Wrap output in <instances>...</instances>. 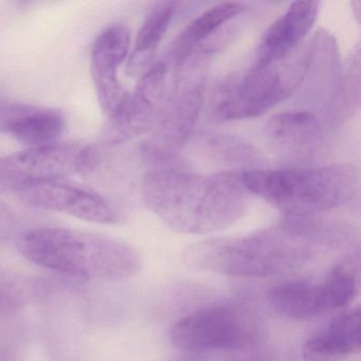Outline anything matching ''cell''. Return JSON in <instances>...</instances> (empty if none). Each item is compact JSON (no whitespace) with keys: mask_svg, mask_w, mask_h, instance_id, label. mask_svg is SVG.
<instances>
[{"mask_svg":"<svg viewBox=\"0 0 361 361\" xmlns=\"http://www.w3.org/2000/svg\"><path fill=\"white\" fill-rule=\"evenodd\" d=\"M242 179L248 193L290 217L317 216L339 208L352 202L359 189L358 172L348 164L249 170Z\"/></svg>","mask_w":361,"mask_h":361,"instance_id":"4","label":"cell"},{"mask_svg":"<svg viewBox=\"0 0 361 361\" xmlns=\"http://www.w3.org/2000/svg\"><path fill=\"white\" fill-rule=\"evenodd\" d=\"M304 361H339L341 359L331 350L323 336L310 338L302 346Z\"/></svg>","mask_w":361,"mask_h":361,"instance_id":"22","label":"cell"},{"mask_svg":"<svg viewBox=\"0 0 361 361\" xmlns=\"http://www.w3.org/2000/svg\"><path fill=\"white\" fill-rule=\"evenodd\" d=\"M323 298L327 312L345 310L358 293V284L353 274L343 266H338L322 284Z\"/></svg>","mask_w":361,"mask_h":361,"instance_id":"19","label":"cell"},{"mask_svg":"<svg viewBox=\"0 0 361 361\" xmlns=\"http://www.w3.org/2000/svg\"><path fill=\"white\" fill-rule=\"evenodd\" d=\"M98 153L82 143L56 142L0 156V194L52 179L69 178L96 168Z\"/></svg>","mask_w":361,"mask_h":361,"instance_id":"8","label":"cell"},{"mask_svg":"<svg viewBox=\"0 0 361 361\" xmlns=\"http://www.w3.org/2000/svg\"><path fill=\"white\" fill-rule=\"evenodd\" d=\"M333 245L329 224L318 217L286 216L283 223L242 238H215L191 245L188 267L244 278H267L303 266L318 246Z\"/></svg>","mask_w":361,"mask_h":361,"instance_id":"1","label":"cell"},{"mask_svg":"<svg viewBox=\"0 0 361 361\" xmlns=\"http://www.w3.org/2000/svg\"><path fill=\"white\" fill-rule=\"evenodd\" d=\"M245 6L236 1L217 4L196 18L173 44L169 56L178 60L198 46L206 43L219 29L244 11Z\"/></svg>","mask_w":361,"mask_h":361,"instance_id":"17","label":"cell"},{"mask_svg":"<svg viewBox=\"0 0 361 361\" xmlns=\"http://www.w3.org/2000/svg\"><path fill=\"white\" fill-rule=\"evenodd\" d=\"M23 204L37 210L64 213L83 221L111 225L117 211L100 193L69 178L52 179L18 192Z\"/></svg>","mask_w":361,"mask_h":361,"instance_id":"10","label":"cell"},{"mask_svg":"<svg viewBox=\"0 0 361 361\" xmlns=\"http://www.w3.org/2000/svg\"><path fill=\"white\" fill-rule=\"evenodd\" d=\"M65 126L66 119L59 109L0 100V132L27 147L59 142Z\"/></svg>","mask_w":361,"mask_h":361,"instance_id":"13","label":"cell"},{"mask_svg":"<svg viewBox=\"0 0 361 361\" xmlns=\"http://www.w3.org/2000/svg\"><path fill=\"white\" fill-rule=\"evenodd\" d=\"M270 151L290 166H310L324 147L322 126L310 111L276 114L265 126Z\"/></svg>","mask_w":361,"mask_h":361,"instance_id":"11","label":"cell"},{"mask_svg":"<svg viewBox=\"0 0 361 361\" xmlns=\"http://www.w3.org/2000/svg\"><path fill=\"white\" fill-rule=\"evenodd\" d=\"M210 42H213V43H216V41H214V39H211ZM206 43H209V42H206ZM181 60H183V59H181ZM179 62V61H178Z\"/></svg>","mask_w":361,"mask_h":361,"instance_id":"25","label":"cell"},{"mask_svg":"<svg viewBox=\"0 0 361 361\" xmlns=\"http://www.w3.org/2000/svg\"><path fill=\"white\" fill-rule=\"evenodd\" d=\"M343 111L354 115L360 105V48L357 45L344 64L342 78Z\"/></svg>","mask_w":361,"mask_h":361,"instance_id":"21","label":"cell"},{"mask_svg":"<svg viewBox=\"0 0 361 361\" xmlns=\"http://www.w3.org/2000/svg\"><path fill=\"white\" fill-rule=\"evenodd\" d=\"M312 50L293 52L271 64L255 63L243 77L228 80L213 92L211 111L217 121L252 119L287 100L301 85L312 63Z\"/></svg>","mask_w":361,"mask_h":361,"instance_id":"5","label":"cell"},{"mask_svg":"<svg viewBox=\"0 0 361 361\" xmlns=\"http://www.w3.org/2000/svg\"><path fill=\"white\" fill-rule=\"evenodd\" d=\"M149 209L175 231L207 234L226 229L244 216L248 191L242 174H196L179 169L149 171L142 183Z\"/></svg>","mask_w":361,"mask_h":361,"instance_id":"2","label":"cell"},{"mask_svg":"<svg viewBox=\"0 0 361 361\" xmlns=\"http://www.w3.org/2000/svg\"><path fill=\"white\" fill-rule=\"evenodd\" d=\"M172 81V68L164 59L152 64L141 75L136 90L126 94L119 109L109 118L103 141L115 147L155 130Z\"/></svg>","mask_w":361,"mask_h":361,"instance_id":"9","label":"cell"},{"mask_svg":"<svg viewBox=\"0 0 361 361\" xmlns=\"http://www.w3.org/2000/svg\"><path fill=\"white\" fill-rule=\"evenodd\" d=\"M18 249L35 265L86 280H126L142 266L140 255L130 245L68 228H33L20 236Z\"/></svg>","mask_w":361,"mask_h":361,"instance_id":"3","label":"cell"},{"mask_svg":"<svg viewBox=\"0 0 361 361\" xmlns=\"http://www.w3.org/2000/svg\"><path fill=\"white\" fill-rule=\"evenodd\" d=\"M353 5V12H354L355 16H356L357 20H360V14H361V1H354L352 4Z\"/></svg>","mask_w":361,"mask_h":361,"instance_id":"24","label":"cell"},{"mask_svg":"<svg viewBox=\"0 0 361 361\" xmlns=\"http://www.w3.org/2000/svg\"><path fill=\"white\" fill-rule=\"evenodd\" d=\"M202 145H206L215 160L224 164L251 166L257 161V154L252 147L232 137L208 135L202 138Z\"/></svg>","mask_w":361,"mask_h":361,"instance_id":"20","label":"cell"},{"mask_svg":"<svg viewBox=\"0 0 361 361\" xmlns=\"http://www.w3.org/2000/svg\"><path fill=\"white\" fill-rule=\"evenodd\" d=\"M266 337L261 317L242 306L225 304L200 308L179 319L170 331L173 345L187 353L247 350Z\"/></svg>","mask_w":361,"mask_h":361,"instance_id":"6","label":"cell"},{"mask_svg":"<svg viewBox=\"0 0 361 361\" xmlns=\"http://www.w3.org/2000/svg\"><path fill=\"white\" fill-rule=\"evenodd\" d=\"M360 307L345 308L322 335L340 359L360 350Z\"/></svg>","mask_w":361,"mask_h":361,"instance_id":"18","label":"cell"},{"mask_svg":"<svg viewBox=\"0 0 361 361\" xmlns=\"http://www.w3.org/2000/svg\"><path fill=\"white\" fill-rule=\"evenodd\" d=\"M209 60L207 56H192L174 67L172 88L161 117L143 147L149 159L158 162L175 157L191 136L202 109Z\"/></svg>","mask_w":361,"mask_h":361,"instance_id":"7","label":"cell"},{"mask_svg":"<svg viewBox=\"0 0 361 361\" xmlns=\"http://www.w3.org/2000/svg\"><path fill=\"white\" fill-rule=\"evenodd\" d=\"M130 45V32L121 24L111 25L94 42L90 71L99 104L111 117L119 109L128 92L119 80V68L126 61Z\"/></svg>","mask_w":361,"mask_h":361,"instance_id":"12","label":"cell"},{"mask_svg":"<svg viewBox=\"0 0 361 361\" xmlns=\"http://www.w3.org/2000/svg\"><path fill=\"white\" fill-rule=\"evenodd\" d=\"M181 5L183 3L179 1H162L156 4L147 14L137 35L134 49L126 64L128 77H139L149 68L158 46Z\"/></svg>","mask_w":361,"mask_h":361,"instance_id":"15","label":"cell"},{"mask_svg":"<svg viewBox=\"0 0 361 361\" xmlns=\"http://www.w3.org/2000/svg\"><path fill=\"white\" fill-rule=\"evenodd\" d=\"M268 301L276 314L291 320H308L327 312L322 285L282 283L269 291Z\"/></svg>","mask_w":361,"mask_h":361,"instance_id":"16","label":"cell"},{"mask_svg":"<svg viewBox=\"0 0 361 361\" xmlns=\"http://www.w3.org/2000/svg\"><path fill=\"white\" fill-rule=\"evenodd\" d=\"M318 1H295L264 33L257 50V64L280 62L299 49L314 27Z\"/></svg>","mask_w":361,"mask_h":361,"instance_id":"14","label":"cell"},{"mask_svg":"<svg viewBox=\"0 0 361 361\" xmlns=\"http://www.w3.org/2000/svg\"><path fill=\"white\" fill-rule=\"evenodd\" d=\"M0 361H16V354L9 346L0 345Z\"/></svg>","mask_w":361,"mask_h":361,"instance_id":"23","label":"cell"}]
</instances>
